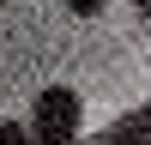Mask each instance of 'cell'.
I'll use <instances>...</instances> for the list:
<instances>
[{
    "label": "cell",
    "instance_id": "cell-1",
    "mask_svg": "<svg viewBox=\"0 0 151 145\" xmlns=\"http://www.w3.org/2000/svg\"><path fill=\"white\" fill-rule=\"evenodd\" d=\"M79 91L73 85H48V91H36V109L30 121H24V133H30V145H79Z\"/></svg>",
    "mask_w": 151,
    "mask_h": 145
},
{
    "label": "cell",
    "instance_id": "cell-3",
    "mask_svg": "<svg viewBox=\"0 0 151 145\" xmlns=\"http://www.w3.org/2000/svg\"><path fill=\"white\" fill-rule=\"evenodd\" d=\"M0 145H30V133H24V121H0Z\"/></svg>",
    "mask_w": 151,
    "mask_h": 145
},
{
    "label": "cell",
    "instance_id": "cell-2",
    "mask_svg": "<svg viewBox=\"0 0 151 145\" xmlns=\"http://www.w3.org/2000/svg\"><path fill=\"white\" fill-rule=\"evenodd\" d=\"M79 145H151V103L127 109L121 121H109L97 139H79Z\"/></svg>",
    "mask_w": 151,
    "mask_h": 145
}]
</instances>
